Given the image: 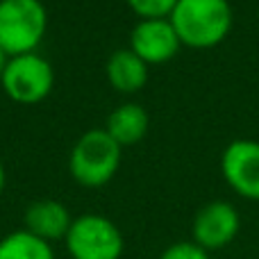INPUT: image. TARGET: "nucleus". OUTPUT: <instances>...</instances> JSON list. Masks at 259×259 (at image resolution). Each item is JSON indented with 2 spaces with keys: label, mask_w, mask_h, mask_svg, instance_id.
<instances>
[{
  "label": "nucleus",
  "mask_w": 259,
  "mask_h": 259,
  "mask_svg": "<svg viewBox=\"0 0 259 259\" xmlns=\"http://www.w3.org/2000/svg\"><path fill=\"white\" fill-rule=\"evenodd\" d=\"M159 259H209V252L202 250L193 241H178V243H170L159 255Z\"/></svg>",
  "instance_id": "4468645a"
},
{
  "label": "nucleus",
  "mask_w": 259,
  "mask_h": 259,
  "mask_svg": "<svg viewBox=\"0 0 259 259\" xmlns=\"http://www.w3.org/2000/svg\"><path fill=\"white\" fill-rule=\"evenodd\" d=\"M71 223V211L57 200H39L25 211V230L48 243L66 239Z\"/></svg>",
  "instance_id": "1a4fd4ad"
},
{
  "label": "nucleus",
  "mask_w": 259,
  "mask_h": 259,
  "mask_svg": "<svg viewBox=\"0 0 259 259\" xmlns=\"http://www.w3.org/2000/svg\"><path fill=\"white\" fill-rule=\"evenodd\" d=\"M5 94L18 105H36L50 96L55 87V71L48 59L36 53L9 57L0 77Z\"/></svg>",
  "instance_id": "39448f33"
},
{
  "label": "nucleus",
  "mask_w": 259,
  "mask_h": 259,
  "mask_svg": "<svg viewBox=\"0 0 259 259\" xmlns=\"http://www.w3.org/2000/svg\"><path fill=\"white\" fill-rule=\"evenodd\" d=\"M0 259H55V250L27 230H16L0 241Z\"/></svg>",
  "instance_id": "f8f14e48"
},
{
  "label": "nucleus",
  "mask_w": 259,
  "mask_h": 259,
  "mask_svg": "<svg viewBox=\"0 0 259 259\" xmlns=\"http://www.w3.org/2000/svg\"><path fill=\"white\" fill-rule=\"evenodd\" d=\"M46 27L48 14L41 0H0V48L7 57L34 53Z\"/></svg>",
  "instance_id": "7ed1b4c3"
},
{
  "label": "nucleus",
  "mask_w": 259,
  "mask_h": 259,
  "mask_svg": "<svg viewBox=\"0 0 259 259\" xmlns=\"http://www.w3.org/2000/svg\"><path fill=\"white\" fill-rule=\"evenodd\" d=\"M180 48L182 41L168 18H139L130 34V50L139 55L148 66L170 62Z\"/></svg>",
  "instance_id": "6e6552de"
},
{
  "label": "nucleus",
  "mask_w": 259,
  "mask_h": 259,
  "mask_svg": "<svg viewBox=\"0 0 259 259\" xmlns=\"http://www.w3.org/2000/svg\"><path fill=\"white\" fill-rule=\"evenodd\" d=\"M7 62H9L7 53H5V50L0 48V77H3V71H5V66H7Z\"/></svg>",
  "instance_id": "2eb2a0df"
},
{
  "label": "nucleus",
  "mask_w": 259,
  "mask_h": 259,
  "mask_svg": "<svg viewBox=\"0 0 259 259\" xmlns=\"http://www.w3.org/2000/svg\"><path fill=\"white\" fill-rule=\"evenodd\" d=\"M107 80L121 94H137L148 82V64L132 50H116L107 59Z\"/></svg>",
  "instance_id": "9d476101"
},
{
  "label": "nucleus",
  "mask_w": 259,
  "mask_h": 259,
  "mask_svg": "<svg viewBox=\"0 0 259 259\" xmlns=\"http://www.w3.org/2000/svg\"><path fill=\"white\" fill-rule=\"evenodd\" d=\"M64 241L73 259H121L125 250L116 223L100 214H82L73 219Z\"/></svg>",
  "instance_id": "20e7f679"
},
{
  "label": "nucleus",
  "mask_w": 259,
  "mask_h": 259,
  "mask_svg": "<svg viewBox=\"0 0 259 259\" xmlns=\"http://www.w3.org/2000/svg\"><path fill=\"white\" fill-rule=\"evenodd\" d=\"M239 230H241V216L232 202L225 200H214L200 207L191 225L193 243H198L207 252L230 246L237 239Z\"/></svg>",
  "instance_id": "423d86ee"
},
{
  "label": "nucleus",
  "mask_w": 259,
  "mask_h": 259,
  "mask_svg": "<svg viewBox=\"0 0 259 259\" xmlns=\"http://www.w3.org/2000/svg\"><path fill=\"white\" fill-rule=\"evenodd\" d=\"M182 46L207 50L219 46L232 30V7L228 0H178L168 16Z\"/></svg>",
  "instance_id": "f257e3e1"
},
{
  "label": "nucleus",
  "mask_w": 259,
  "mask_h": 259,
  "mask_svg": "<svg viewBox=\"0 0 259 259\" xmlns=\"http://www.w3.org/2000/svg\"><path fill=\"white\" fill-rule=\"evenodd\" d=\"M5 180H7L5 178V166L0 164V193H3V189H5Z\"/></svg>",
  "instance_id": "dca6fc26"
},
{
  "label": "nucleus",
  "mask_w": 259,
  "mask_h": 259,
  "mask_svg": "<svg viewBox=\"0 0 259 259\" xmlns=\"http://www.w3.org/2000/svg\"><path fill=\"white\" fill-rule=\"evenodd\" d=\"M221 173L234 193L259 200V141L234 139L221 155Z\"/></svg>",
  "instance_id": "0eeeda50"
},
{
  "label": "nucleus",
  "mask_w": 259,
  "mask_h": 259,
  "mask_svg": "<svg viewBox=\"0 0 259 259\" xmlns=\"http://www.w3.org/2000/svg\"><path fill=\"white\" fill-rule=\"evenodd\" d=\"M123 148L109 137L107 130H89L75 141L68 157V168L82 187H103L116 175Z\"/></svg>",
  "instance_id": "f03ea898"
},
{
  "label": "nucleus",
  "mask_w": 259,
  "mask_h": 259,
  "mask_svg": "<svg viewBox=\"0 0 259 259\" xmlns=\"http://www.w3.org/2000/svg\"><path fill=\"white\" fill-rule=\"evenodd\" d=\"M148 127H150V118H148L146 109L137 103H125L109 114L105 130L118 146L127 148V146H137L148 134Z\"/></svg>",
  "instance_id": "9b49d317"
},
{
  "label": "nucleus",
  "mask_w": 259,
  "mask_h": 259,
  "mask_svg": "<svg viewBox=\"0 0 259 259\" xmlns=\"http://www.w3.org/2000/svg\"><path fill=\"white\" fill-rule=\"evenodd\" d=\"M139 18H168L178 0H127Z\"/></svg>",
  "instance_id": "ddd939ff"
}]
</instances>
